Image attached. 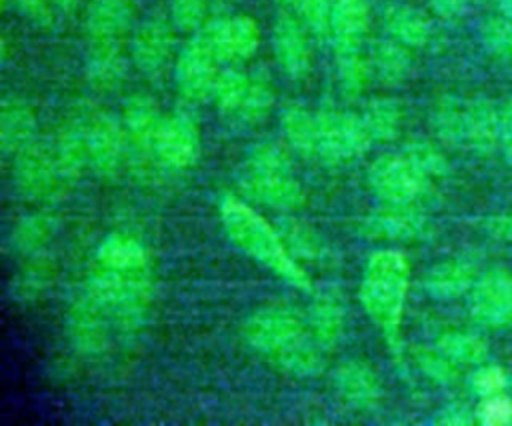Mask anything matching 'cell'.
I'll return each instance as SVG.
<instances>
[{
  "instance_id": "cell-47",
  "label": "cell",
  "mask_w": 512,
  "mask_h": 426,
  "mask_svg": "<svg viewBox=\"0 0 512 426\" xmlns=\"http://www.w3.org/2000/svg\"><path fill=\"white\" fill-rule=\"evenodd\" d=\"M498 146L504 152V158L512 164V102L500 106V140Z\"/></svg>"
},
{
  "instance_id": "cell-35",
  "label": "cell",
  "mask_w": 512,
  "mask_h": 426,
  "mask_svg": "<svg viewBox=\"0 0 512 426\" xmlns=\"http://www.w3.org/2000/svg\"><path fill=\"white\" fill-rule=\"evenodd\" d=\"M126 72L124 50H90L86 74L94 88L114 90Z\"/></svg>"
},
{
  "instance_id": "cell-34",
  "label": "cell",
  "mask_w": 512,
  "mask_h": 426,
  "mask_svg": "<svg viewBox=\"0 0 512 426\" xmlns=\"http://www.w3.org/2000/svg\"><path fill=\"white\" fill-rule=\"evenodd\" d=\"M250 84H252V76H248L246 72L236 70V68L222 70L216 80L214 92H212V98H214L218 110L224 116L236 118L244 104V98L250 90Z\"/></svg>"
},
{
  "instance_id": "cell-5",
  "label": "cell",
  "mask_w": 512,
  "mask_h": 426,
  "mask_svg": "<svg viewBox=\"0 0 512 426\" xmlns=\"http://www.w3.org/2000/svg\"><path fill=\"white\" fill-rule=\"evenodd\" d=\"M242 184L254 200L274 210L292 212L306 200L288 154L272 142L250 148L242 168Z\"/></svg>"
},
{
  "instance_id": "cell-11",
  "label": "cell",
  "mask_w": 512,
  "mask_h": 426,
  "mask_svg": "<svg viewBox=\"0 0 512 426\" xmlns=\"http://www.w3.org/2000/svg\"><path fill=\"white\" fill-rule=\"evenodd\" d=\"M198 36L218 60L226 62L250 58L260 44L258 24L244 14L214 18L200 28Z\"/></svg>"
},
{
  "instance_id": "cell-8",
  "label": "cell",
  "mask_w": 512,
  "mask_h": 426,
  "mask_svg": "<svg viewBox=\"0 0 512 426\" xmlns=\"http://www.w3.org/2000/svg\"><path fill=\"white\" fill-rule=\"evenodd\" d=\"M68 176L64 174L54 148L38 142L14 156V184L30 200H52L60 196Z\"/></svg>"
},
{
  "instance_id": "cell-20",
  "label": "cell",
  "mask_w": 512,
  "mask_h": 426,
  "mask_svg": "<svg viewBox=\"0 0 512 426\" xmlns=\"http://www.w3.org/2000/svg\"><path fill=\"white\" fill-rule=\"evenodd\" d=\"M162 122H164V116L160 114L158 104L150 96L134 94L126 100L124 112H122V124H124L128 142L142 156L154 158Z\"/></svg>"
},
{
  "instance_id": "cell-6",
  "label": "cell",
  "mask_w": 512,
  "mask_h": 426,
  "mask_svg": "<svg viewBox=\"0 0 512 426\" xmlns=\"http://www.w3.org/2000/svg\"><path fill=\"white\" fill-rule=\"evenodd\" d=\"M318 116V158L326 164H344L364 156L372 136L362 114L324 108Z\"/></svg>"
},
{
  "instance_id": "cell-7",
  "label": "cell",
  "mask_w": 512,
  "mask_h": 426,
  "mask_svg": "<svg viewBox=\"0 0 512 426\" xmlns=\"http://www.w3.org/2000/svg\"><path fill=\"white\" fill-rule=\"evenodd\" d=\"M368 184L380 202H416L430 190L432 180L404 152H398L384 154L370 164Z\"/></svg>"
},
{
  "instance_id": "cell-21",
  "label": "cell",
  "mask_w": 512,
  "mask_h": 426,
  "mask_svg": "<svg viewBox=\"0 0 512 426\" xmlns=\"http://www.w3.org/2000/svg\"><path fill=\"white\" fill-rule=\"evenodd\" d=\"M36 114L20 96H6L0 104V148L4 156H16L34 144Z\"/></svg>"
},
{
  "instance_id": "cell-1",
  "label": "cell",
  "mask_w": 512,
  "mask_h": 426,
  "mask_svg": "<svg viewBox=\"0 0 512 426\" xmlns=\"http://www.w3.org/2000/svg\"><path fill=\"white\" fill-rule=\"evenodd\" d=\"M88 292L116 326H140L154 298V264L146 244L126 232L108 234L90 260Z\"/></svg>"
},
{
  "instance_id": "cell-36",
  "label": "cell",
  "mask_w": 512,
  "mask_h": 426,
  "mask_svg": "<svg viewBox=\"0 0 512 426\" xmlns=\"http://www.w3.org/2000/svg\"><path fill=\"white\" fill-rule=\"evenodd\" d=\"M436 348L454 364H480L488 356L486 342L472 332L450 330L436 340Z\"/></svg>"
},
{
  "instance_id": "cell-2",
  "label": "cell",
  "mask_w": 512,
  "mask_h": 426,
  "mask_svg": "<svg viewBox=\"0 0 512 426\" xmlns=\"http://www.w3.org/2000/svg\"><path fill=\"white\" fill-rule=\"evenodd\" d=\"M248 346L274 368L296 378H308L322 370L326 350L314 340L306 318L288 306H264L254 310L244 326Z\"/></svg>"
},
{
  "instance_id": "cell-23",
  "label": "cell",
  "mask_w": 512,
  "mask_h": 426,
  "mask_svg": "<svg viewBox=\"0 0 512 426\" xmlns=\"http://www.w3.org/2000/svg\"><path fill=\"white\" fill-rule=\"evenodd\" d=\"M306 322L314 340L326 352H330L340 344L344 336L346 314H344L342 300L334 292H322L312 300Z\"/></svg>"
},
{
  "instance_id": "cell-40",
  "label": "cell",
  "mask_w": 512,
  "mask_h": 426,
  "mask_svg": "<svg viewBox=\"0 0 512 426\" xmlns=\"http://www.w3.org/2000/svg\"><path fill=\"white\" fill-rule=\"evenodd\" d=\"M286 244L294 256L324 262L330 256L324 240L302 224H286Z\"/></svg>"
},
{
  "instance_id": "cell-15",
  "label": "cell",
  "mask_w": 512,
  "mask_h": 426,
  "mask_svg": "<svg viewBox=\"0 0 512 426\" xmlns=\"http://www.w3.org/2000/svg\"><path fill=\"white\" fill-rule=\"evenodd\" d=\"M132 16V0H92L86 14L90 50H124Z\"/></svg>"
},
{
  "instance_id": "cell-19",
  "label": "cell",
  "mask_w": 512,
  "mask_h": 426,
  "mask_svg": "<svg viewBox=\"0 0 512 426\" xmlns=\"http://www.w3.org/2000/svg\"><path fill=\"white\" fill-rule=\"evenodd\" d=\"M332 382H334L338 396L346 404H350L362 412H370L380 404V398H382L380 380H378L374 368L370 364H366L364 360L342 362L334 370Z\"/></svg>"
},
{
  "instance_id": "cell-29",
  "label": "cell",
  "mask_w": 512,
  "mask_h": 426,
  "mask_svg": "<svg viewBox=\"0 0 512 426\" xmlns=\"http://www.w3.org/2000/svg\"><path fill=\"white\" fill-rule=\"evenodd\" d=\"M434 134L448 146L466 144V102L456 96H440L430 112Z\"/></svg>"
},
{
  "instance_id": "cell-42",
  "label": "cell",
  "mask_w": 512,
  "mask_h": 426,
  "mask_svg": "<svg viewBox=\"0 0 512 426\" xmlns=\"http://www.w3.org/2000/svg\"><path fill=\"white\" fill-rule=\"evenodd\" d=\"M416 362L420 370L438 384H452L458 376V364H454L448 356H444L438 348L436 350H418Z\"/></svg>"
},
{
  "instance_id": "cell-24",
  "label": "cell",
  "mask_w": 512,
  "mask_h": 426,
  "mask_svg": "<svg viewBox=\"0 0 512 426\" xmlns=\"http://www.w3.org/2000/svg\"><path fill=\"white\" fill-rule=\"evenodd\" d=\"M500 140V106L486 98L466 102V146L478 154H492Z\"/></svg>"
},
{
  "instance_id": "cell-39",
  "label": "cell",
  "mask_w": 512,
  "mask_h": 426,
  "mask_svg": "<svg viewBox=\"0 0 512 426\" xmlns=\"http://www.w3.org/2000/svg\"><path fill=\"white\" fill-rule=\"evenodd\" d=\"M274 106V90L264 78H252L250 90L244 98V104L236 116V120L244 124H258L262 122Z\"/></svg>"
},
{
  "instance_id": "cell-46",
  "label": "cell",
  "mask_w": 512,
  "mask_h": 426,
  "mask_svg": "<svg viewBox=\"0 0 512 426\" xmlns=\"http://www.w3.org/2000/svg\"><path fill=\"white\" fill-rule=\"evenodd\" d=\"M14 4L32 22H36L40 26H50L52 24V10H50L48 0H14Z\"/></svg>"
},
{
  "instance_id": "cell-45",
  "label": "cell",
  "mask_w": 512,
  "mask_h": 426,
  "mask_svg": "<svg viewBox=\"0 0 512 426\" xmlns=\"http://www.w3.org/2000/svg\"><path fill=\"white\" fill-rule=\"evenodd\" d=\"M472 388L482 398L492 396V394H500L506 388V372H504V368H500L496 364L480 366L474 372V376H472Z\"/></svg>"
},
{
  "instance_id": "cell-49",
  "label": "cell",
  "mask_w": 512,
  "mask_h": 426,
  "mask_svg": "<svg viewBox=\"0 0 512 426\" xmlns=\"http://www.w3.org/2000/svg\"><path fill=\"white\" fill-rule=\"evenodd\" d=\"M486 230L500 240L512 242V214H502V216H492L486 222Z\"/></svg>"
},
{
  "instance_id": "cell-33",
  "label": "cell",
  "mask_w": 512,
  "mask_h": 426,
  "mask_svg": "<svg viewBox=\"0 0 512 426\" xmlns=\"http://www.w3.org/2000/svg\"><path fill=\"white\" fill-rule=\"evenodd\" d=\"M54 234V222L46 214H30L22 218L12 234H10V246L20 256H36L40 250L50 242Z\"/></svg>"
},
{
  "instance_id": "cell-26",
  "label": "cell",
  "mask_w": 512,
  "mask_h": 426,
  "mask_svg": "<svg viewBox=\"0 0 512 426\" xmlns=\"http://www.w3.org/2000/svg\"><path fill=\"white\" fill-rule=\"evenodd\" d=\"M282 134L288 144L308 158H318V116L300 104H290L280 116Z\"/></svg>"
},
{
  "instance_id": "cell-4",
  "label": "cell",
  "mask_w": 512,
  "mask_h": 426,
  "mask_svg": "<svg viewBox=\"0 0 512 426\" xmlns=\"http://www.w3.org/2000/svg\"><path fill=\"white\" fill-rule=\"evenodd\" d=\"M410 284V264L400 250L374 252L362 272L360 304L394 352H400V326Z\"/></svg>"
},
{
  "instance_id": "cell-13",
  "label": "cell",
  "mask_w": 512,
  "mask_h": 426,
  "mask_svg": "<svg viewBox=\"0 0 512 426\" xmlns=\"http://www.w3.org/2000/svg\"><path fill=\"white\" fill-rule=\"evenodd\" d=\"M200 158V128L186 112L164 116L154 160L166 168L184 170Z\"/></svg>"
},
{
  "instance_id": "cell-25",
  "label": "cell",
  "mask_w": 512,
  "mask_h": 426,
  "mask_svg": "<svg viewBox=\"0 0 512 426\" xmlns=\"http://www.w3.org/2000/svg\"><path fill=\"white\" fill-rule=\"evenodd\" d=\"M476 280H478L476 268L472 262L462 258H452V260L438 262L434 268H430V272L426 274L424 286L430 296L440 300H450L472 290Z\"/></svg>"
},
{
  "instance_id": "cell-52",
  "label": "cell",
  "mask_w": 512,
  "mask_h": 426,
  "mask_svg": "<svg viewBox=\"0 0 512 426\" xmlns=\"http://www.w3.org/2000/svg\"><path fill=\"white\" fill-rule=\"evenodd\" d=\"M54 4H58V6H62V8H68V6H72L76 0H52Z\"/></svg>"
},
{
  "instance_id": "cell-41",
  "label": "cell",
  "mask_w": 512,
  "mask_h": 426,
  "mask_svg": "<svg viewBox=\"0 0 512 426\" xmlns=\"http://www.w3.org/2000/svg\"><path fill=\"white\" fill-rule=\"evenodd\" d=\"M486 50L498 58H512V18L494 16L480 28Z\"/></svg>"
},
{
  "instance_id": "cell-17",
  "label": "cell",
  "mask_w": 512,
  "mask_h": 426,
  "mask_svg": "<svg viewBox=\"0 0 512 426\" xmlns=\"http://www.w3.org/2000/svg\"><path fill=\"white\" fill-rule=\"evenodd\" d=\"M274 56L280 70L292 80H304L312 68V52L306 26L290 16L280 14L274 22L272 34Z\"/></svg>"
},
{
  "instance_id": "cell-14",
  "label": "cell",
  "mask_w": 512,
  "mask_h": 426,
  "mask_svg": "<svg viewBox=\"0 0 512 426\" xmlns=\"http://www.w3.org/2000/svg\"><path fill=\"white\" fill-rule=\"evenodd\" d=\"M362 232L374 240L408 242L428 232V220L414 202H382L364 216Z\"/></svg>"
},
{
  "instance_id": "cell-50",
  "label": "cell",
  "mask_w": 512,
  "mask_h": 426,
  "mask_svg": "<svg viewBox=\"0 0 512 426\" xmlns=\"http://www.w3.org/2000/svg\"><path fill=\"white\" fill-rule=\"evenodd\" d=\"M430 6L438 16L454 18L464 10L466 0H430Z\"/></svg>"
},
{
  "instance_id": "cell-51",
  "label": "cell",
  "mask_w": 512,
  "mask_h": 426,
  "mask_svg": "<svg viewBox=\"0 0 512 426\" xmlns=\"http://www.w3.org/2000/svg\"><path fill=\"white\" fill-rule=\"evenodd\" d=\"M496 4V8L500 10L502 16L512 18V0H492Z\"/></svg>"
},
{
  "instance_id": "cell-43",
  "label": "cell",
  "mask_w": 512,
  "mask_h": 426,
  "mask_svg": "<svg viewBox=\"0 0 512 426\" xmlns=\"http://www.w3.org/2000/svg\"><path fill=\"white\" fill-rule=\"evenodd\" d=\"M208 0H172V24L184 32H194L204 26Z\"/></svg>"
},
{
  "instance_id": "cell-12",
  "label": "cell",
  "mask_w": 512,
  "mask_h": 426,
  "mask_svg": "<svg viewBox=\"0 0 512 426\" xmlns=\"http://www.w3.org/2000/svg\"><path fill=\"white\" fill-rule=\"evenodd\" d=\"M470 314L486 328L512 326V274L490 270L480 276L472 286Z\"/></svg>"
},
{
  "instance_id": "cell-3",
  "label": "cell",
  "mask_w": 512,
  "mask_h": 426,
  "mask_svg": "<svg viewBox=\"0 0 512 426\" xmlns=\"http://www.w3.org/2000/svg\"><path fill=\"white\" fill-rule=\"evenodd\" d=\"M220 220L228 238L248 258L276 274L288 286L302 292L312 290L308 272L298 264L278 232L254 208L240 202L236 196H224L220 202Z\"/></svg>"
},
{
  "instance_id": "cell-37",
  "label": "cell",
  "mask_w": 512,
  "mask_h": 426,
  "mask_svg": "<svg viewBox=\"0 0 512 426\" xmlns=\"http://www.w3.org/2000/svg\"><path fill=\"white\" fill-rule=\"evenodd\" d=\"M52 280V262L44 256H30V262L14 276L12 290L18 300L38 298Z\"/></svg>"
},
{
  "instance_id": "cell-48",
  "label": "cell",
  "mask_w": 512,
  "mask_h": 426,
  "mask_svg": "<svg viewBox=\"0 0 512 426\" xmlns=\"http://www.w3.org/2000/svg\"><path fill=\"white\" fill-rule=\"evenodd\" d=\"M440 424H450V426H464V424H472L474 416L470 414V410L462 404H452L448 408L442 410V414L438 416Z\"/></svg>"
},
{
  "instance_id": "cell-10",
  "label": "cell",
  "mask_w": 512,
  "mask_h": 426,
  "mask_svg": "<svg viewBox=\"0 0 512 426\" xmlns=\"http://www.w3.org/2000/svg\"><path fill=\"white\" fill-rule=\"evenodd\" d=\"M218 58L196 34L178 54L174 82L182 98L188 102H204L212 96L218 72Z\"/></svg>"
},
{
  "instance_id": "cell-28",
  "label": "cell",
  "mask_w": 512,
  "mask_h": 426,
  "mask_svg": "<svg viewBox=\"0 0 512 426\" xmlns=\"http://www.w3.org/2000/svg\"><path fill=\"white\" fill-rule=\"evenodd\" d=\"M384 26L396 42L408 48H420L430 38V24L424 14L406 4L388 6L384 12Z\"/></svg>"
},
{
  "instance_id": "cell-30",
  "label": "cell",
  "mask_w": 512,
  "mask_h": 426,
  "mask_svg": "<svg viewBox=\"0 0 512 426\" xmlns=\"http://www.w3.org/2000/svg\"><path fill=\"white\" fill-rule=\"evenodd\" d=\"M54 152L68 180L76 178L84 168H88L84 118L70 120L66 126H62L54 144Z\"/></svg>"
},
{
  "instance_id": "cell-44",
  "label": "cell",
  "mask_w": 512,
  "mask_h": 426,
  "mask_svg": "<svg viewBox=\"0 0 512 426\" xmlns=\"http://www.w3.org/2000/svg\"><path fill=\"white\" fill-rule=\"evenodd\" d=\"M476 420L484 426L512 424V400L502 392L482 398L480 406L476 408Z\"/></svg>"
},
{
  "instance_id": "cell-32",
  "label": "cell",
  "mask_w": 512,
  "mask_h": 426,
  "mask_svg": "<svg viewBox=\"0 0 512 426\" xmlns=\"http://www.w3.org/2000/svg\"><path fill=\"white\" fill-rule=\"evenodd\" d=\"M336 54V74L338 84L344 96L356 98L364 92L372 70L370 60L364 54V48H340L334 50Z\"/></svg>"
},
{
  "instance_id": "cell-22",
  "label": "cell",
  "mask_w": 512,
  "mask_h": 426,
  "mask_svg": "<svg viewBox=\"0 0 512 426\" xmlns=\"http://www.w3.org/2000/svg\"><path fill=\"white\" fill-rule=\"evenodd\" d=\"M370 24L366 0H332L330 38L334 50L364 48V38Z\"/></svg>"
},
{
  "instance_id": "cell-9",
  "label": "cell",
  "mask_w": 512,
  "mask_h": 426,
  "mask_svg": "<svg viewBox=\"0 0 512 426\" xmlns=\"http://www.w3.org/2000/svg\"><path fill=\"white\" fill-rule=\"evenodd\" d=\"M88 168L100 176H114L126 156L128 136L124 124L108 112H92L84 116Z\"/></svg>"
},
{
  "instance_id": "cell-18",
  "label": "cell",
  "mask_w": 512,
  "mask_h": 426,
  "mask_svg": "<svg viewBox=\"0 0 512 426\" xmlns=\"http://www.w3.org/2000/svg\"><path fill=\"white\" fill-rule=\"evenodd\" d=\"M174 50L172 26L160 18L146 20L132 36V62L146 76L160 74Z\"/></svg>"
},
{
  "instance_id": "cell-16",
  "label": "cell",
  "mask_w": 512,
  "mask_h": 426,
  "mask_svg": "<svg viewBox=\"0 0 512 426\" xmlns=\"http://www.w3.org/2000/svg\"><path fill=\"white\" fill-rule=\"evenodd\" d=\"M110 324H114L112 318L90 292L84 298H78L72 304L66 320L74 350L84 356L100 354L108 344Z\"/></svg>"
},
{
  "instance_id": "cell-53",
  "label": "cell",
  "mask_w": 512,
  "mask_h": 426,
  "mask_svg": "<svg viewBox=\"0 0 512 426\" xmlns=\"http://www.w3.org/2000/svg\"><path fill=\"white\" fill-rule=\"evenodd\" d=\"M284 2H288V4H294V0H284Z\"/></svg>"
},
{
  "instance_id": "cell-27",
  "label": "cell",
  "mask_w": 512,
  "mask_h": 426,
  "mask_svg": "<svg viewBox=\"0 0 512 426\" xmlns=\"http://www.w3.org/2000/svg\"><path fill=\"white\" fill-rule=\"evenodd\" d=\"M368 60L372 74L386 86H396L404 82L412 70L408 46L396 42L394 38L376 42Z\"/></svg>"
},
{
  "instance_id": "cell-38",
  "label": "cell",
  "mask_w": 512,
  "mask_h": 426,
  "mask_svg": "<svg viewBox=\"0 0 512 426\" xmlns=\"http://www.w3.org/2000/svg\"><path fill=\"white\" fill-rule=\"evenodd\" d=\"M406 154V158L424 174L428 176L432 182L436 178H444L450 170L446 156L432 144L426 140H412L404 146L402 150Z\"/></svg>"
},
{
  "instance_id": "cell-31",
  "label": "cell",
  "mask_w": 512,
  "mask_h": 426,
  "mask_svg": "<svg viewBox=\"0 0 512 426\" xmlns=\"http://www.w3.org/2000/svg\"><path fill=\"white\" fill-rule=\"evenodd\" d=\"M362 120L376 142H390L398 136L400 126H402V106L398 100L390 96H380L372 98L364 112Z\"/></svg>"
}]
</instances>
